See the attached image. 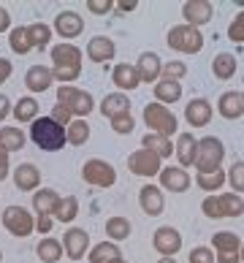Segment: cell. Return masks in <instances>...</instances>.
I'll use <instances>...</instances> for the list:
<instances>
[{
  "label": "cell",
  "mask_w": 244,
  "mask_h": 263,
  "mask_svg": "<svg viewBox=\"0 0 244 263\" xmlns=\"http://www.w3.org/2000/svg\"><path fill=\"white\" fill-rule=\"evenodd\" d=\"M33 141L41 149H60L65 141V133L60 130V125L54 120H38L33 125Z\"/></svg>",
  "instance_id": "6da1fadb"
},
{
  "label": "cell",
  "mask_w": 244,
  "mask_h": 263,
  "mask_svg": "<svg viewBox=\"0 0 244 263\" xmlns=\"http://www.w3.org/2000/svg\"><path fill=\"white\" fill-rule=\"evenodd\" d=\"M6 226L11 233H16V236H25V233H30L33 231V222H30V214H27L25 209H19V206H11V209H6Z\"/></svg>",
  "instance_id": "7a4b0ae2"
},
{
  "label": "cell",
  "mask_w": 244,
  "mask_h": 263,
  "mask_svg": "<svg viewBox=\"0 0 244 263\" xmlns=\"http://www.w3.org/2000/svg\"><path fill=\"white\" fill-rule=\"evenodd\" d=\"M84 179H90L95 184H111L114 182V171L106 168V165H101V163H90L84 168Z\"/></svg>",
  "instance_id": "3957f363"
},
{
  "label": "cell",
  "mask_w": 244,
  "mask_h": 263,
  "mask_svg": "<svg viewBox=\"0 0 244 263\" xmlns=\"http://www.w3.org/2000/svg\"><path fill=\"white\" fill-rule=\"evenodd\" d=\"M35 182H38V171L33 168V165H19L16 168V184L22 190H30L35 187Z\"/></svg>",
  "instance_id": "277c9868"
},
{
  "label": "cell",
  "mask_w": 244,
  "mask_h": 263,
  "mask_svg": "<svg viewBox=\"0 0 244 263\" xmlns=\"http://www.w3.org/2000/svg\"><path fill=\"white\" fill-rule=\"evenodd\" d=\"M84 241H87V233H84V231H71V233L65 236V245H68V252H71V258H79V255H82Z\"/></svg>",
  "instance_id": "5b68a950"
},
{
  "label": "cell",
  "mask_w": 244,
  "mask_h": 263,
  "mask_svg": "<svg viewBox=\"0 0 244 263\" xmlns=\"http://www.w3.org/2000/svg\"><path fill=\"white\" fill-rule=\"evenodd\" d=\"M60 98H63V101H71V103H76V109H79V114L90 111V98H84V95L73 92V90H60Z\"/></svg>",
  "instance_id": "8992f818"
},
{
  "label": "cell",
  "mask_w": 244,
  "mask_h": 263,
  "mask_svg": "<svg viewBox=\"0 0 244 263\" xmlns=\"http://www.w3.org/2000/svg\"><path fill=\"white\" fill-rule=\"evenodd\" d=\"M57 25H60V33H68V35L79 33V16H73V14H63L57 19Z\"/></svg>",
  "instance_id": "52a82bcc"
},
{
  "label": "cell",
  "mask_w": 244,
  "mask_h": 263,
  "mask_svg": "<svg viewBox=\"0 0 244 263\" xmlns=\"http://www.w3.org/2000/svg\"><path fill=\"white\" fill-rule=\"evenodd\" d=\"M38 255H41L44 260L52 263V260L60 258V245H57V241H44V245L38 247Z\"/></svg>",
  "instance_id": "ba28073f"
},
{
  "label": "cell",
  "mask_w": 244,
  "mask_h": 263,
  "mask_svg": "<svg viewBox=\"0 0 244 263\" xmlns=\"http://www.w3.org/2000/svg\"><path fill=\"white\" fill-rule=\"evenodd\" d=\"M35 206L41 209V212L52 209V206H54V193H52V190H44V193H38V196H35Z\"/></svg>",
  "instance_id": "9c48e42d"
},
{
  "label": "cell",
  "mask_w": 244,
  "mask_h": 263,
  "mask_svg": "<svg viewBox=\"0 0 244 263\" xmlns=\"http://www.w3.org/2000/svg\"><path fill=\"white\" fill-rule=\"evenodd\" d=\"M106 54H111V44L103 41V38H95V41H92V57H95V60H101V57H106Z\"/></svg>",
  "instance_id": "30bf717a"
},
{
  "label": "cell",
  "mask_w": 244,
  "mask_h": 263,
  "mask_svg": "<svg viewBox=\"0 0 244 263\" xmlns=\"http://www.w3.org/2000/svg\"><path fill=\"white\" fill-rule=\"evenodd\" d=\"M109 233H111V236H117V239H122L125 233H128V226H125V220H122V217L111 220V222H109Z\"/></svg>",
  "instance_id": "8fae6325"
},
{
  "label": "cell",
  "mask_w": 244,
  "mask_h": 263,
  "mask_svg": "<svg viewBox=\"0 0 244 263\" xmlns=\"http://www.w3.org/2000/svg\"><path fill=\"white\" fill-rule=\"evenodd\" d=\"M33 111H35V103L33 101H22V103L16 106V117H19V120H30Z\"/></svg>",
  "instance_id": "7c38bea8"
},
{
  "label": "cell",
  "mask_w": 244,
  "mask_h": 263,
  "mask_svg": "<svg viewBox=\"0 0 244 263\" xmlns=\"http://www.w3.org/2000/svg\"><path fill=\"white\" fill-rule=\"evenodd\" d=\"M27 82H30V87H46V82H49V76L46 73H41V68H35V71H30V79H27Z\"/></svg>",
  "instance_id": "4fadbf2b"
},
{
  "label": "cell",
  "mask_w": 244,
  "mask_h": 263,
  "mask_svg": "<svg viewBox=\"0 0 244 263\" xmlns=\"http://www.w3.org/2000/svg\"><path fill=\"white\" fill-rule=\"evenodd\" d=\"M14 49H16V52H27V49H30V46H27V35H25L22 30L14 33Z\"/></svg>",
  "instance_id": "5bb4252c"
},
{
  "label": "cell",
  "mask_w": 244,
  "mask_h": 263,
  "mask_svg": "<svg viewBox=\"0 0 244 263\" xmlns=\"http://www.w3.org/2000/svg\"><path fill=\"white\" fill-rule=\"evenodd\" d=\"M106 255H117V250H114V247H98V250L92 252V263H101Z\"/></svg>",
  "instance_id": "9a60e30c"
},
{
  "label": "cell",
  "mask_w": 244,
  "mask_h": 263,
  "mask_svg": "<svg viewBox=\"0 0 244 263\" xmlns=\"http://www.w3.org/2000/svg\"><path fill=\"white\" fill-rule=\"evenodd\" d=\"M3 139L8 141V147H19V144H22V136L16 130H3Z\"/></svg>",
  "instance_id": "2e32d148"
},
{
  "label": "cell",
  "mask_w": 244,
  "mask_h": 263,
  "mask_svg": "<svg viewBox=\"0 0 244 263\" xmlns=\"http://www.w3.org/2000/svg\"><path fill=\"white\" fill-rule=\"evenodd\" d=\"M73 212H76V203L68 201V203H63V206H60V217L68 220V217H73Z\"/></svg>",
  "instance_id": "e0dca14e"
},
{
  "label": "cell",
  "mask_w": 244,
  "mask_h": 263,
  "mask_svg": "<svg viewBox=\"0 0 244 263\" xmlns=\"http://www.w3.org/2000/svg\"><path fill=\"white\" fill-rule=\"evenodd\" d=\"M73 136H71V139L73 141H82L84 139V133H87V128H84V125H73V130H71Z\"/></svg>",
  "instance_id": "ac0fdd59"
},
{
  "label": "cell",
  "mask_w": 244,
  "mask_h": 263,
  "mask_svg": "<svg viewBox=\"0 0 244 263\" xmlns=\"http://www.w3.org/2000/svg\"><path fill=\"white\" fill-rule=\"evenodd\" d=\"M8 68H11V65H8L6 60H0V79H6V76H8Z\"/></svg>",
  "instance_id": "d6986e66"
},
{
  "label": "cell",
  "mask_w": 244,
  "mask_h": 263,
  "mask_svg": "<svg viewBox=\"0 0 244 263\" xmlns=\"http://www.w3.org/2000/svg\"><path fill=\"white\" fill-rule=\"evenodd\" d=\"M38 228H41V231H49V228H52V220H49V217H41V222H38Z\"/></svg>",
  "instance_id": "ffe728a7"
},
{
  "label": "cell",
  "mask_w": 244,
  "mask_h": 263,
  "mask_svg": "<svg viewBox=\"0 0 244 263\" xmlns=\"http://www.w3.org/2000/svg\"><path fill=\"white\" fill-rule=\"evenodd\" d=\"M3 174H6V155L0 149V179H3Z\"/></svg>",
  "instance_id": "44dd1931"
},
{
  "label": "cell",
  "mask_w": 244,
  "mask_h": 263,
  "mask_svg": "<svg viewBox=\"0 0 244 263\" xmlns=\"http://www.w3.org/2000/svg\"><path fill=\"white\" fill-rule=\"evenodd\" d=\"M6 25H8V16H6V11H0V30H3Z\"/></svg>",
  "instance_id": "7402d4cb"
},
{
  "label": "cell",
  "mask_w": 244,
  "mask_h": 263,
  "mask_svg": "<svg viewBox=\"0 0 244 263\" xmlns=\"http://www.w3.org/2000/svg\"><path fill=\"white\" fill-rule=\"evenodd\" d=\"M6 109H8V101H6V98H0V117L6 114Z\"/></svg>",
  "instance_id": "603a6c76"
}]
</instances>
